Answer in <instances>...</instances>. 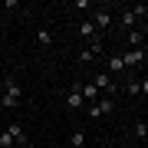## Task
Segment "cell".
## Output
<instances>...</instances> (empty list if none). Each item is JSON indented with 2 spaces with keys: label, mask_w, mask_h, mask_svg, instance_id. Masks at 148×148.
<instances>
[{
  "label": "cell",
  "mask_w": 148,
  "mask_h": 148,
  "mask_svg": "<svg viewBox=\"0 0 148 148\" xmlns=\"http://www.w3.org/2000/svg\"><path fill=\"white\" fill-rule=\"evenodd\" d=\"M20 95H23V89H20V82H16V76H7V79H3L0 106H3V109H16V106H20Z\"/></svg>",
  "instance_id": "cell-1"
},
{
  "label": "cell",
  "mask_w": 148,
  "mask_h": 148,
  "mask_svg": "<svg viewBox=\"0 0 148 148\" xmlns=\"http://www.w3.org/2000/svg\"><path fill=\"white\" fill-rule=\"evenodd\" d=\"M109 112H115V99H112V95H102L99 102L89 106V119H102V115H109Z\"/></svg>",
  "instance_id": "cell-2"
},
{
  "label": "cell",
  "mask_w": 148,
  "mask_h": 148,
  "mask_svg": "<svg viewBox=\"0 0 148 148\" xmlns=\"http://www.w3.org/2000/svg\"><path fill=\"white\" fill-rule=\"evenodd\" d=\"M92 86H95V89H99L102 95H112V92H115V79H112L109 73H95V79H92Z\"/></svg>",
  "instance_id": "cell-3"
},
{
  "label": "cell",
  "mask_w": 148,
  "mask_h": 148,
  "mask_svg": "<svg viewBox=\"0 0 148 148\" xmlns=\"http://www.w3.org/2000/svg\"><path fill=\"white\" fill-rule=\"evenodd\" d=\"M122 63H125V69H135V66H142V63H145V49H132V46H128V53L122 56Z\"/></svg>",
  "instance_id": "cell-4"
},
{
  "label": "cell",
  "mask_w": 148,
  "mask_h": 148,
  "mask_svg": "<svg viewBox=\"0 0 148 148\" xmlns=\"http://www.w3.org/2000/svg\"><path fill=\"white\" fill-rule=\"evenodd\" d=\"M76 86H79V82H76ZM79 92H82V99H86V102H99V99H102V92L95 89L92 82H82V86H79Z\"/></svg>",
  "instance_id": "cell-5"
},
{
  "label": "cell",
  "mask_w": 148,
  "mask_h": 148,
  "mask_svg": "<svg viewBox=\"0 0 148 148\" xmlns=\"http://www.w3.org/2000/svg\"><path fill=\"white\" fill-rule=\"evenodd\" d=\"M66 106H69V109H82V106H86V99H82L79 86H73V92L66 95Z\"/></svg>",
  "instance_id": "cell-6"
},
{
  "label": "cell",
  "mask_w": 148,
  "mask_h": 148,
  "mask_svg": "<svg viewBox=\"0 0 148 148\" xmlns=\"http://www.w3.org/2000/svg\"><path fill=\"white\" fill-rule=\"evenodd\" d=\"M7 132H10V135H13V142H16V145H23V148H27V145H30V142H27V132H23V128H20V125H7Z\"/></svg>",
  "instance_id": "cell-7"
},
{
  "label": "cell",
  "mask_w": 148,
  "mask_h": 148,
  "mask_svg": "<svg viewBox=\"0 0 148 148\" xmlns=\"http://www.w3.org/2000/svg\"><path fill=\"white\" fill-rule=\"evenodd\" d=\"M109 23H112V13H109V10H95V20H92V27H102V30H109Z\"/></svg>",
  "instance_id": "cell-8"
},
{
  "label": "cell",
  "mask_w": 148,
  "mask_h": 148,
  "mask_svg": "<svg viewBox=\"0 0 148 148\" xmlns=\"http://www.w3.org/2000/svg\"><path fill=\"white\" fill-rule=\"evenodd\" d=\"M135 23H138V16H135V10H132V7H128V10H122V27L135 30Z\"/></svg>",
  "instance_id": "cell-9"
},
{
  "label": "cell",
  "mask_w": 148,
  "mask_h": 148,
  "mask_svg": "<svg viewBox=\"0 0 148 148\" xmlns=\"http://www.w3.org/2000/svg\"><path fill=\"white\" fill-rule=\"evenodd\" d=\"M69 145H73V148H86V132H82V128H76V132L69 135Z\"/></svg>",
  "instance_id": "cell-10"
},
{
  "label": "cell",
  "mask_w": 148,
  "mask_h": 148,
  "mask_svg": "<svg viewBox=\"0 0 148 148\" xmlns=\"http://www.w3.org/2000/svg\"><path fill=\"white\" fill-rule=\"evenodd\" d=\"M122 69H125L122 56H109V76H112V73H122Z\"/></svg>",
  "instance_id": "cell-11"
},
{
  "label": "cell",
  "mask_w": 148,
  "mask_h": 148,
  "mask_svg": "<svg viewBox=\"0 0 148 148\" xmlns=\"http://www.w3.org/2000/svg\"><path fill=\"white\" fill-rule=\"evenodd\" d=\"M36 43H40V46H49V43H53L49 30H36Z\"/></svg>",
  "instance_id": "cell-12"
},
{
  "label": "cell",
  "mask_w": 148,
  "mask_h": 148,
  "mask_svg": "<svg viewBox=\"0 0 148 148\" xmlns=\"http://www.w3.org/2000/svg\"><path fill=\"white\" fill-rule=\"evenodd\" d=\"M16 142H13V135L10 132H0V148H13Z\"/></svg>",
  "instance_id": "cell-13"
},
{
  "label": "cell",
  "mask_w": 148,
  "mask_h": 148,
  "mask_svg": "<svg viewBox=\"0 0 148 148\" xmlns=\"http://www.w3.org/2000/svg\"><path fill=\"white\" fill-rule=\"evenodd\" d=\"M79 33L89 36V40H95V27H92V23H79Z\"/></svg>",
  "instance_id": "cell-14"
},
{
  "label": "cell",
  "mask_w": 148,
  "mask_h": 148,
  "mask_svg": "<svg viewBox=\"0 0 148 148\" xmlns=\"http://www.w3.org/2000/svg\"><path fill=\"white\" fill-rule=\"evenodd\" d=\"M135 138H148V125L145 122H135Z\"/></svg>",
  "instance_id": "cell-15"
},
{
  "label": "cell",
  "mask_w": 148,
  "mask_h": 148,
  "mask_svg": "<svg viewBox=\"0 0 148 148\" xmlns=\"http://www.w3.org/2000/svg\"><path fill=\"white\" fill-rule=\"evenodd\" d=\"M125 89L132 92V95H138V92H142V89H138V79H128V86H125Z\"/></svg>",
  "instance_id": "cell-16"
},
{
  "label": "cell",
  "mask_w": 148,
  "mask_h": 148,
  "mask_svg": "<svg viewBox=\"0 0 148 148\" xmlns=\"http://www.w3.org/2000/svg\"><path fill=\"white\" fill-rule=\"evenodd\" d=\"M138 89H142V92H148V76H145L142 82H138Z\"/></svg>",
  "instance_id": "cell-17"
},
{
  "label": "cell",
  "mask_w": 148,
  "mask_h": 148,
  "mask_svg": "<svg viewBox=\"0 0 148 148\" xmlns=\"http://www.w3.org/2000/svg\"><path fill=\"white\" fill-rule=\"evenodd\" d=\"M142 148H148V145H142Z\"/></svg>",
  "instance_id": "cell-18"
}]
</instances>
